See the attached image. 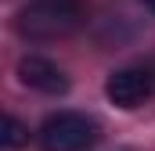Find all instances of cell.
<instances>
[{"instance_id":"obj_1","label":"cell","mask_w":155,"mask_h":151,"mask_svg":"<svg viewBox=\"0 0 155 151\" xmlns=\"http://www.w3.org/2000/svg\"><path fill=\"white\" fill-rule=\"evenodd\" d=\"M83 22V0H29L18 18L15 29L25 40H58L69 36Z\"/></svg>"},{"instance_id":"obj_2","label":"cell","mask_w":155,"mask_h":151,"mask_svg":"<svg viewBox=\"0 0 155 151\" xmlns=\"http://www.w3.org/2000/svg\"><path fill=\"white\" fill-rule=\"evenodd\" d=\"M97 140H101L97 119L83 112H54L36 130L40 151H94Z\"/></svg>"},{"instance_id":"obj_3","label":"cell","mask_w":155,"mask_h":151,"mask_svg":"<svg viewBox=\"0 0 155 151\" xmlns=\"http://www.w3.org/2000/svg\"><path fill=\"white\" fill-rule=\"evenodd\" d=\"M155 90V72L144 69V65H126V69H116V72L105 79V97L123 108V112H134L141 108Z\"/></svg>"},{"instance_id":"obj_5","label":"cell","mask_w":155,"mask_h":151,"mask_svg":"<svg viewBox=\"0 0 155 151\" xmlns=\"http://www.w3.org/2000/svg\"><path fill=\"white\" fill-rule=\"evenodd\" d=\"M29 144V126L22 122V119H15V115H7L4 119V148L7 151H18Z\"/></svg>"},{"instance_id":"obj_4","label":"cell","mask_w":155,"mask_h":151,"mask_svg":"<svg viewBox=\"0 0 155 151\" xmlns=\"http://www.w3.org/2000/svg\"><path fill=\"white\" fill-rule=\"evenodd\" d=\"M18 83L36 90V94H47V97H58L69 90V76L61 65H54L51 58H40V54H25L18 61Z\"/></svg>"},{"instance_id":"obj_6","label":"cell","mask_w":155,"mask_h":151,"mask_svg":"<svg viewBox=\"0 0 155 151\" xmlns=\"http://www.w3.org/2000/svg\"><path fill=\"white\" fill-rule=\"evenodd\" d=\"M144 7H148V11H155V0H144Z\"/></svg>"}]
</instances>
